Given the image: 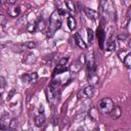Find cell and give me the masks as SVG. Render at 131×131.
<instances>
[{
  "label": "cell",
  "mask_w": 131,
  "mask_h": 131,
  "mask_svg": "<svg viewBox=\"0 0 131 131\" xmlns=\"http://www.w3.org/2000/svg\"><path fill=\"white\" fill-rule=\"evenodd\" d=\"M61 26V15L58 11V9H55L51 15H50V18H49V26L47 28V37H52L54 35V33L60 28Z\"/></svg>",
  "instance_id": "6da1fadb"
},
{
  "label": "cell",
  "mask_w": 131,
  "mask_h": 131,
  "mask_svg": "<svg viewBox=\"0 0 131 131\" xmlns=\"http://www.w3.org/2000/svg\"><path fill=\"white\" fill-rule=\"evenodd\" d=\"M114 107V101L110 97L102 98L98 103V112L101 115H107Z\"/></svg>",
  "instance_id": "7a4b0ae2"
},
{
  "label": "cell",
  "mask_w": 131,
  "mask_h": 131,
  "mask_svg": "<svg viewBox=\"0 0 131 131\" xmlns=\"http://www.w3.org/2000/svg\"><path fill=\"white\" fill-rule=\"evenodd\" d=\"M94 94V87L92 85H89L85 88H83L82 90H80L77 94L79 99H85V98H90L92 97Z\"/></svg>",
  "instance_id": "3957f363"
},
{
  "label": "cell",
  "mask_w": 131,
  "mask_h": 131,
  "mask_svg": "<svg viewBox=\"0 0 131 131\" xmlns=\"http://www.w3.org/2000/svg\"><path fill=\"white\" fill-rule=\"evenodd\" d=\"M11 121V118L9 114H4V116L0 119V129L1 130H6L9 128V123Z\"/></svg>",
  "instance_id": "277c9868"
},
{
  "label": "cell",
  "mask_w": 131,
  "mask_h": 131,
  "mask_svg": "<svg viewBox=\"0 0 131 131\" xmlns=\"http://www.w3.org/2000/svg\"><path fill=\"white\" fill-rule=\"evenodd\" d=\"M96 37L98 39V43H99V47L101 49H103V43L105 41V33L103 31V29L101 27L97 28V31H96Z\"/></svg>",
  "instance_id": "5b68a950"
},
{
  "label": "cell",
  "mask_w": 131,
  "mask_h": 131,
  "mask_svg": "<svg viewBox=\"0 0 131 131\" xmlns=\"http://www.w3.org/2000/svg\"><path fill=\"white\" fill-rule=\"evenodd\" d=\"M110 115H111V118L113 119V120H117V119H119L120 117H121V115H122V110H121V107L119 106V105H114V107L112 108V111L110 112Z\"/></svg>",
  "instance_id": "8992f818"
},
{
  "label": "cell",
  "mask_w": 131,
  "mask_h": 131,
  "mask_svg": "<svg viewBox=\"0 0 131 131\" xmlns=\"http://www.w3.org/2000/svg\"><path fill=\"white\" fill-rule=\"evenodd\" d=\"M84 12L86 14V16L90 19H96L97 16H98V13L97 11H95L94 9H91V8H88V7H84Z\"/></svg>",
  "instance_id": "52a82bcc"
},
{
  "label": "cell",
  "mask_w": 131,
  "mask_h": 131,
  "mask_svg": "<svg viewBox=\"0 0 131 131\" xmlns=\"http://www.w3.org/2000/svg\"><path fill=\"white\" fill-rule=\"evenodd\" d=\"M75 42H76V44H77L78 47H80V48H82V49H86V48H87L86 43L83 41V39H82V37L79 35V33H76V34H75Z\"/></svg>",
  "instance_id": "ba28073f"
},
{
  "label": "cell",
  "mask_w": 131,
  "mask_h": 131,
  "mask_svg": "<svg viewBox=\"0 0 131 131\" xmlns=\"http://www.w3.org/2000/svg\"><path fill=\"white\" fill-rule=\"evenodd\" d=\"M27 49H28L27 43L16 44V45H14V46L12 47V50H13L14 52H17V53H19V52H24V51H25V50H27Z\"/></svg>",
  "instance_id": "9c48e42d"
},
{
  "label": "cell",
  "mask_w": 131,
  "mask_h": 131,
  "mask_svg": "<svg viewBox=\"0 0 131 131\" xmlns=\"http://www.w3.org/2000/svg\"><path fill=\"white\" fill-rule=\"evenodd\" d=\"M44 123H45V116L42 113H40L35 117V124L37 127H41Z\"/></svg>",
  "instance_id": "30bf717a"
},
{
  "label": "cell",
  "mask_w": 131,
  "mask_h": 131,
  "mask_svg": "<svg viewBox=\"0 0 131 131\" xmlns=\"http://www.w3.org/2000/svg\"><path fill=\"white\" fill-rule=\"evenodd\" d=\"M66 8H67V10L71 13V15H72V14H75L76 9H75L74 2H73L72 0H66Z\"/></svg>",
  "instance_id": "8fae6325"
},
{
  "label": "cell",
  "mask_w": 131,
  "mask_h": 131,
  "mask_svg": "<svg viewBox=\"0 0 131 131\" xmlns=\"http://www.w3.org/2000/svg\"><path fill=\"white\" fill-rule=\"evenodd\" d=\"M19 12H20V8H19L18 6H14V7L10 8V9L8 10V14H9L10 16H17V15L19 14Z\"/></svg>",
  "instance_id": "7c38bea8"
},
{
  "label": "cell",
  "mask_w": 131,
  "mask_h": 131,
  "mask_svg": "<svg viewBox=\"0 0 131 131\" xmlns=\"http://www.w3.org/2000/svg\"><path fill=\"white\" fill-rule=\"evenodd\" d=\"M68 27L70 30H74L76 28V20L72 15L68 17Z\"/></svg>",
  "instance_id": "4fadbf2b"
},
{
  "label": "cell",
  "mask_w": 131,
  "mask_h": 131,
  "mask_svg": "<svg viewBox=\"0 0 131 131\" xmlns=\"http://www.w3.org/2000/svg\"><path fill=\"white\" fill-rule=\"evenodd\" d=\"M123 62L126 66V68H128V69L131 68V54L130 53H127L126 54V56L123 58Z\"/></svg>",
  "instance_id": "5bb4252c"
},
{
  "label": "cell",
  "mask_w": 131,
  "mask_h": 131,
  "mask_svg": "<svg viewBox=\"0 0 131 131\" xmlns=\"http://www.w3.org/2000/svg\"><path fill=\"white\" fill-rule=\"evenodd\" d=\"M67 71V68L64 67V66H56V68L54 69V72H53V74L54 75H57V74H60V73H62V72H66Z\"/></svg>",
  "instance_id": "9a60e30c"
},
{
  "label": "cell",
  "mask_w": 131,
  "mask_h": 131,
  "mask_svg": "<svg viewBox=\"0 0 131 131\" xmlns=\"http://www.w3.org/2000/svg\"><path fill=\"white\" fill-rule=\"evenodd\" d=\"M45 21H44V19L43 18H40L39 20H38V23H37V29L38 30H40V31H43L44 29H45Z\"/></svg>",
  "instance_id": "2e32d148"
},
{
  "label": "cell",
  "mask_w": 131,
  "mask_h": 131,
  "mask_svg": "<svg viewBox=\"0 0 131 131\" xmlns=\"http://www.w3.org/2000/svg\"><path fill=\"white\" fill-rule=\"evenodd\" d=\"M99 6H100V12H104V11L106 10L107 0H100V2H99Z\"/></svg>",
  "instance_id": "e0dca14e"
},
{
  "label": "cell",
  "mask_w": 131,
  "mask_h": 131,
  "mask_svg": "<svg viewBox=\"0 0 131 131\" xmlns=\"http://www.w3.org/2000/svg\"><path fill=\"white\" fill-rule=\"evenodd\" d=\"M36 29H37V23H36V21L31 23V24L28 26V28H27V30H28L30 33H34V32L36 31Z\"/></svg>",
  "instance_id": "ac0fdd59"
},
{
  "label": "cell",
  "mask_w": 131,
  "mask_h": 131,
  "mask_svg": "<svg viewBox=\"0 0 131 131\" xmlns=\"http://www.w3.org/2000/svg\"><path fill=\"white\" fill-rule=\"evenodd\" d=\"M29 76V82L30 83H33V82H36L37 81V79H38V75H37V73H31V74H29L28 75Z\"/></svg>",
  "instance_id": "d6986e66"
},
{
  "label": "cell",
  "mask_w": 131,
  "mask_h": 131,
  "mask_svg": "<svg viewBox=\"0 0 131 131\" xmlns=\"http://www.w3.org/2000/svg\"><path fill=\"white\" fill-rule=\"evenodd\" d=\"M17 125H18V121L16 119H11V121L9 123V128L10 129H15L17 127Z\"/></svg>",
  "instance_id": "ffe728a7"
},
{
  "label": "cell",
  "mask_w": 131,
  "mask_h": 131,
  "mask_svg": "<svg viewBox=\"0 0 131 131\" xmlns=\"http://www.w3.org/2000/svg\"><path fill=\"white\" fill-rule=\"evenodd\" d=\"M87 37H88L89 43H91L93 40V31L91 29H87Z\"/></svg>",
  "instance_id": "44dd1931"
},
{
  "label": "cell",
  "mask_w": 131,
  "mask_h": 131,
  "mask_svg": "<svg viewBox=\"0 0 131 131\" xmlns=\"http://www.w3.org/2000/svg\"><path fill=\"white\" fill-rule=\"evenodd\" d=\"M68 61H69V58H68V57H62V58L59 59L58 64H59V66H66V64L68 63Z\"/></svg>",
  "instance_id": "7402d4cb"
},
{
  "label": "cell",
  "mask_w": 131,
  "mask_h": 131,
  "mask_svg": "<svg viewBox=\"0 0 131 131\" xmlns=\"http://www.w3.org/2000/svg\"><path fill=\"white\" fill-rule=\"evenodd\" d=\"M27 46H28V49H33L34 47H36V43L34 41H28Z\"/></svg>",
  "instance_id": "603a6c76"
},
{
  "label": "cell",
  "mask_w": 131,
  "mask_h": 131,
  "mask_svg": "<svg viewBox=\"0 0 131 131\" xmlns=\"http://www.w3.org/2000/svg\"><path fill=\"white\" fill-rule=\"evenodd\" d=\"M115 47H116V43H115L114 41H110V45L107 46V49L112 51V50H114V49H115Z\"/></svg>",
  "instance_id": "cb8c5ba5"
},
{
  "label": "cell",
  "mask_w": 131,
  "mask_h": 131,
  "mask_svg": "<svg viewBox=\"0 0 131 131\" xmlns=\"http://www.w3.org/2000/svg\"><path fill=\"white\" fill-rule=\"evenodd\" d=\"M5 21H6L5 16H4L3 14H0V27H2V26L5 24Z\"/></svg>",
  "instance_id": "d4e9b609"
},
{
  "label": "cell",
  "mask_w": 131,
  "mask_h": 131,
  "mask_svg": "<svg viewBox=\"0 0 131 131\" xmlns=\"http://www.w3.org/2000/svg\"><path fill=\"white\" fill-rule=\"evenodd\" d=\"M127 36H128V35H123V36H122V35H119V36H118V39H120V40L123 39V40H124V39L127 38Z\"/></svg>",
  "instance_id": "484cf974"
},
{
  "label": "cell",
  "mask_w": 131,
  "mask_h": 131,
  "mask_svg": "<svg viewBox=\"0 0 131 131\" xmlns=\"http://www.w3.org/2000/svg\"><path fill=\"white\" fill-rule=\"evenodd\" d=\"M6 2H7L8 4H11V5H12V4H14V3L16 2V0H6Z\"/></svg>",
  "instance_id": "4316f807"
},
{
  "label": "cell",
  "mask_w": 131,
  "mask_h": 131,
  "mask_svg": "<svg viewBox=\"0 0 131 131\" xmlns=\"http://www.w3.org/2000/svg\"><path fill=\"white\" fill-rule=\"evenodd\" d=\"M39 111H40V113H42V114H43V112H44V107H43V105H41V106H40Z\"/></svg>",
  "instance_id": "83f0119b"
}]
</instances>
